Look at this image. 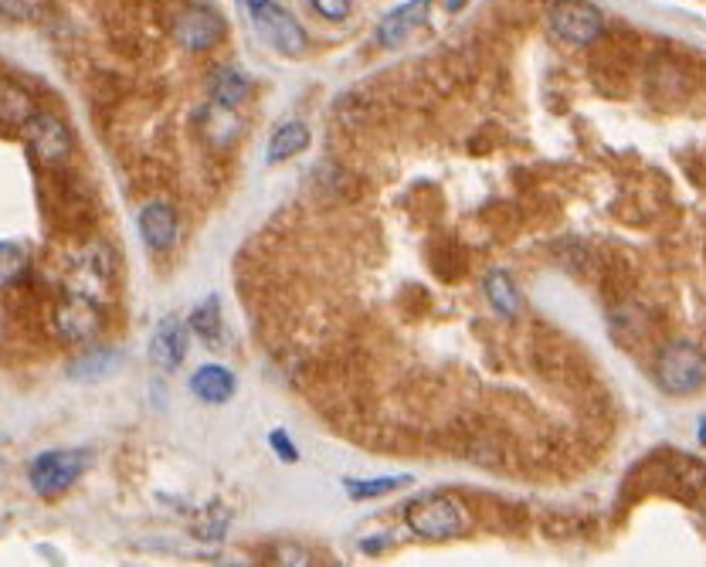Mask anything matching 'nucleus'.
Listing matches in <instances>:
<instances>
[{
    "label": "nucleus",
    "instance_id": "nucleus-1",
    "mask_svg": "<svg viewBox=\"0 0 706 567\" xmlns=\"http://www.w3.org/2000/svg\"><path fill=\"white\" fill-rule=\"evenodd\" d=\"M92 455L85 449H48L41 455H34L28 466V483L34 489V496L41 500H55V496L68 493L89 469Z\"/></svg>",
    "mask_w": 706,
    "mask_h": 567
},
{
    "label": "nucleus",
    "instance_id": "nucleus-2",
    "mask_svg": "<svg viewBox=\"0 0 706 567\" xmlns=\"http://www.w3.org/2000/svg\"><path fill=\"white\" fill-rule=\"evenodd\" d=\"M656 384L666 394H693L706 384V354L696 343L673 340L656 357Z\"/></svg>",
    "mask_w": 706,
    "mask_h": 567
},
{
    "label": "nucleus",
    "instance_id": "nucleus-3",
    "mask_svg": "<svg viewBox=\"0 0 706 567\" xmlns=\"http://www.w3.org/2000/svg\"><path fill=\"white\" fill-rule=\"evenodd\" d=\"M248 17H252V28L258 31V38L272 51H279V55L286 58L306 55L309 38L303 24H299L282 4H275V0H258V4L248 7Z\"/></svg>",
    "mask_w": 706,
    "mask_h": 567
},
{
    "label": "nucleus",
    "instance_id": "nucleus-4",
    "mask_svg": "<svg viewBox=\"0 0 706 567\" xmlns=\"http://www.w3.org/2000/svg\"><path fill=\"white\" fill-rule=\"evenodd\" d=\"M116 279V255L106 242H89L85 248H79L72 259V269H68V292H79V296H89L102 303L113 289Z\"/></svg>",
    "mask_w": 706,
    "mask_h": 567
},
{
    "label": "nucleus",
    "instance_id": "nucleus-5",
    "mask_svg": "<svg viewBox=\"0 0 706 567\" xmlns=\"http://www.w3.org/2000/svg\"><path fill=\"white\" fill-rule=\"evenodd\" d=\"M404 523H408L411 534L425 540H449L455 534H462L466 517H462V506L452 496H421V500L408 503Z\"/></svg>",
    "mask_w": 706,
    "mask_h": 567
},
{
    "label": "nucleus",
    "instance_id": "nucleus-6",
    "mask_svg": "<svg viewBox=\"0 0 706 567\" xmlns=\"http://www.w3.org/2000/svg\"><path fill=\"white\" fill-rule=\"evenodd\" d=\"M550 34L564 45H591L605 34V17L591 0H557L547 14Z\"/></svg>",
    "mask_w": 706,
    "mask_h": 567
},
{
    "label": "nucleus",
    "instance_id": "nucleus-7",
    "mask_svg": "<svg viewBox=\"0 0 706 567\" xmlns=\"http://www.w3.org/2000/svg\"><path fill=\"white\" fill-rule=\"evenodd\" d=\"M24 143H28V150L34 153V160L45 163V167H58V163H65L72 157V130L65 126L62 116L48 113V109H38L28 123H24Z\"/></svg>",
    "mask_w": 706,
    "mask_h": 567
},
{
    "label": "nucleus",
    "instance_id": "nucleus-8",
    "mask_svg": "<svg viewBox=\"0 0 706 567\" xmlns=\"http://www.w3.org/2000/svg\"><path fill=\"white\" fill-rule=\"evenodd\" d=\"M228 34L225 17L204 4H187L174 14V38L187 51H211Z\"/></svg>",
    "mask_w": 706,
    "mask_h": 567
},
{
    "label": "nucleus",
    "instance_id": "nucleus-9",
    "mask_svg": "<svg viewBox=\"0 0 706 567\" xmlns=\"http://www.w3.org/2000/svg\"><path fill=\"white\" fill-rule=\"evenodd\" d=\"M51 323L65 343H89L102 326V309L96 299L65 289V296L58 299L55 313H51Z\"/></svg>",
    "mask_w": 706,
    "mask_h": 567
},
{
    "label": "nucleus",
    "instance_id": "nucleus-10",
    "mask_svg": "<svg viewBox=\"0 0 706 567\" xmlns=\"http://www.w3.org/2000/svg\"><path fill=\"white\" fill-rule=\"evenodd\" d=\"M187 350H191V326L180 316H163L157 330L150 333V360L170 374L187 360Z\"/></svg>",
    "mask_w": 706,
    "mask_h": 567
},
{
    "label": "nucleus",
    "instance_id": "nucleus-11",
    "mask_svg": "<svg viewBox=\"0 0 706 567\" xmlns=\"http://www.w3.org/2000/svg\"><path fill=\"white\" fill-rule=\"evenodd\" d=\"M428 11H432V0H408V4L394 7L391 14L381 17L377 24V45L381 48H398L411 38V31L425 24Z\"/></svg>",
    "mask_w": 706,
    "mask_h": 567
},
{
    "label": "nucleus",
    "instance_id": "nucleus-12",
    "mask_svg": "<svg viewBox=\"0 0 706 567\" xmlns=\"http://www.w3.org/2000/svg\"><path fill=\"white\" fill-rule=\"evenodd\" d=\"M136 228L150 252H167L177 242V211L163 201H150L136 218Z\"/></svg>",
    "mask_w": 706,
    "mask_h": 567
},
{
    "label": "nucleus",
    "instance_id": "nucleus-13",
    "mask_svg": "<svg viewBox=\"0 0 706 567\" xmlns=\"http://www.w3.org/2000/svg\"><path fill=\"white\" fill-rule=\"evenodd\" d=\"M235 391L238 381L225 364H204L191 374V394L204 405H228Z\"/></svg>",
    "mask_w": 706,
    "mask_h": 567
},
{
    "label": "nucleus",
    "instance_id": "nucleus-14",
    "mask_svg": "<svg viewBox=\"0 0 706 567\" xmlns=\"http://www.w3.org/2000/svg\"><path fill=\"white\" fill-rule=\"evenodd\" d=\"M248 92H252V79H248L238 65L214 68V75L208 79V96H211V102H218V106L235 109L248 99Z\"/></svg>",
    "mask_w": 706,
    "mask_h": 567
},
{
    "label": "nucleus",
    "instance_id": "nucleus-15",
    "mask_svg": "<svg viewBox=\"0 0 706 567\" xmlns=\"http://www.w3.org/2000/svg\"><path fill=\"white\" fill-rule=\"evenodd\" d=\"M38 113L28 89H21L11 79H0V126L4 130H24V123Z\"/></svg>",
    "mask_w": 706,
    "mask_h": 567
},
{
    "label": "nucleus",
    "instance_id": "nucleus-16",
    "mask_svg": "<svg viewBox=\"0 0 706 567\" xmlns=\"http://www.w3.org/2000/svg\"><path fill=\"white\" fill-rule=\"evenodd\" d=\"M482 289H486L489 306H493L499 316H506V320H516V316L523 313L520 289H516V282H513L510 272L493 269V272L486 276V282H482Z\"/></svg>",
    "mask_w": 706,
    "mask_h": 567
},
{
    "label": "nucleus",
    "instance_id": "nucleus-17",
    "mask_svg": "<svg viewBox=\"0 0 706 567\" xmlns=\"http://www.w3.org/2000/svg\"><path fill=\"white\" fill-rule=\"evenodd\" d=\"M187 326H191V333H197L208 347H225V320H221L218 296H208L204 303H197Z\"/></svg>",
    "mask_w": 706,
    "mask_h": 567
},
{
    "label": "nucleus",
    "instance_id": "nucleus-18",
    "mask_svg": "<svg viewBox=\"0 0 706 567\" xmlns=\"http://www.w3.org/2000/svg\"><path fill=\"white\" fill-rule=\"evenodd\" d=\"M309 146V126L299 123V119H292V123H282L279 130L272 133L269 140V163H286L292 157H299Z\"/></svg>",
    "mask_w": 706,
    "mask_h": 567
},
{
    "label": "nucleus",
    "instance_id": "nucleus-19",
    "mask_svg": "<svg viewBox=\"0 0 706 567\" xmlns=\"http://www.w3.org/2000/svg\"><path fill=\"white\" fill-rule=\"evenodd\" d=\"M116 364H119L116 350L92 347L89 354H82L79 360L68 364V377H72V381H82V384H92V381H99V377H106L109 371H116Z\"/></svg>",
    "mask_w": 706,
    "mask_h": 567
},
{
    "label": "nucleus",
    "instance_id": "nucleus-20",
    "mask_svg": "<svg viewBox=\"0 0 706 567\" xmlns=\"http://www.w3.org/2000/svg\"><path fill=\"white\" fill-rule=\"evenodd\" d=\"M411 483V476H377V479H343V489H347L350 500H377V496H387L394 489H404Z\"/></svg>",
    "mask_w": 706,
    "mask_h": 567
},
{
    "label": "nucleus",
    "instance_id": "nucleus-21",
    "mask_svg": "<svg viewBox=\"0 0 706 567\" xmlns=\"http://www.w3.org/2000/svg\"><path fill=\"white\" fill-rule=\"evenodd\" d=\"M28 272V252L14 242H0V292L17 286Z\"/></svg>",
    "mask_w": 706,
    "mask_h": 567
},
{
    "label": "nucleus",
    "instance_id": "nucleus-22",
    "mask_svg": "<svg viewBox=\"0 0 706 567\" xmlns=\"http://www.w3.org/2000/svg\"><path fill=\"white\" fill-rule=\"evenodd\" d=\"M208 123L211 126H204V136H208L211 143L225 146V143H231L238 136V116L231 113L228 106H218V102H211V106H208Z\"/></svg>",
    "mask_w": 706,
    "mask_h": 567
},
{
    "label": "nucleus",
    "instance_id": "nucleus-23",
    "mask_svg": "<svg viewBox=\"0 0 706 567\" xmlns=\"http://www.w3.org/2000/svg\"><path fill=\"white\" fill-rule=\"evenodd\" d=\"M0 14L7 21H41L45 17V0H0Z\"/></svg>",
    "mask_w": 706,
    "mask_h": 567
},
{
    "label": "nucleus",
    "instance_id": "nucleus-24",
    "mask_svg": "<svg viewBox=\"0 0 706 567\" xmlns=\"http://www.w3.org/2000/svg\"><path fill=\"white\" fill-rule=\"evenodd\" d=\"M309 4H313V11L326 17V21H343V17H350L353 0H309Z\"/></svg>",
    "mask_w": 706,
    "mask_h": 567
},
{
    "label": "nucleus",
    "instance_id": "nucleus-25",
    "mask_svg": "<svg viewBox=\"0 0 706 567\" xmlns=\"http://www.w3.org/2000/svg\"><path fill=\"white\" fill-rule=\"evenodd\" d=\"M269 445H272L275 455H279L282 462H299V449L292 445V438L282 432V428H275V432L269 435Z\"/></svg>",
    "mask_w": 706,
    "mask_h": 567
},
{
    "label": "nucleus",
    "instance_id": "nucleus-26",
    "mask_svg": "<svg viewBox=\"0 0 706 567\" xmlns=\"http://www.w3.org/2000/svg\"><path fill=\"white\" fill-rule=\"evenodd\" d=\"M279 564H313L306 551H296V547H279Z\"/></svg>",
    "mask_w": 706,
    "mask_h": 567
},
{
    "label": "nucleus",
    "instance_id": "nucleus-27",
    "mask_svg": "<svg viewBox=\"0 0 706 567\" xmlns=\"http://www.w3.org/2000/svg\"><path fill=\"white\" fill-rule=\"evenodd\" d=\"M469 0H445V7H449V14H455V11H462V7H466Z\"/></svg>",
    "mask_w": 706,
    "mask_h": 567
},
{
    "label": "nucleus",
    "instance_id": "nucleus-28",
    "mask_svg": "<svg viewBox=\"0 0 706 567\" xmlns=\"http://www.w3.org/2000/svg\"><path fill=\"white\" fill-rule=\"evenodd\" d=\"M700 442L706 445V418H703V422H700Z\"/></svg>",
    "mask_w": 706,
    "mask_h": 567
},
{
    "label": "nucleus",
    "instance_id": "nucleus-29",
    "mask_svg": "<svg viewBox=\"0 0 706 567\" xmlns=\"http://www.w3.org/2000/svg\"><path fill=\"white\" fill-rule=\"evenodd\" d=\"M241 4H245V7H252V4H258V0H241Z\"/></svg>",
    "mask_w": 706,
    "mask_h": 567
}]
</instances>
